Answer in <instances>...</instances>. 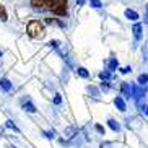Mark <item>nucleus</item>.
Here are the masks:
<instances>
[{"instance_id": "nucleus-1", "label": "nucleus", "mask_w": 148, "mask_h": 148, "mask_svg": "<svg viewBox=\"0 0 148 148\" xmlns=\"http://www.w3.org/2000/svg\"><path fill=\"white\" fill-rule=\"evenodd\" d=\"M67 3L69 0H31L34 10L52 12L57 16H67Z\"/></svg>"}, {"instance_id": "nucleus-2", "label": "nucleus", "mask_w": 148, "mask_h": 148, "mask_svg": "<svg viewBox=\"0 0 148 148\" xmlns=\"http://www.w3.org/2000/svg\"><path fill=\"white\" fill-rule=\"evenodd\" d=\"M26 31L29 34V38H33V39H42L46 36V28H44V25L39 20H33V21L28 23Z\"/></svg>"}, {"instance_id": "nucleus-3", "label": "nucleus", "mask_w": 148, "mask_h": 148, "mask_svg": "<svg viewBox=\"0 0 148 148\" xmlns=\"http://www.w3.org/2000/svg\"><path fill=\"white\" fill-rule=\"evenodd\" d=\"M130 96L134 98V99H142L145 96V90L143 88H140L138 85H130Z\"/></svg>"}, {"instance_id": "nucleus-4", "label": "nucleus", "mask_w": 148, "mask_h": 148, "mask_svg": "<svg viewBox=\"0 0 148 148\" xmlns=\"http://www.w3.org/2000/svg\"><path fill=\"white\" fill-rule=\"evenodd\" d=\"M132 33H134L135 41H140V38H142V25L140 23H135L134 28H132Z\"/></svg>"}, {"instance_id": "nucleus-5", "label": "nucleus", "mask_w": 148, "mask_h": 148, "mask_svg": "<svg viewBox=\"0 0 148 148\" xmlns=\"http://www.w3.org/2000/svg\"><path fill=\"white\" fill-rule=\"evenodd\" d=\"M114 104L117 106V109H119V111H122V112L127 109L125 108V101H124V98H122V96H117V98L114 99Z\"/></svg>"}, {"instance_id": "nucleus-6", "label": "nucleus", "mask_w": 148, "mask_h": 148, "mask_svg": "<svg viewBox=\"0 0 148 148\" xmlns=\"http://www.w3.org/2000/svg\"><path fill=\"white\" fill-rule=\"evenodd\" d=\"M23 109L26 111V112H36V106L31 103L29 99H26V101H23Z\"/></svg>"}, {"instance_id": "nucleus-7", "label": "nucleus", "mask_w": 148, "mask_h": 148, "mask_svg": "<svg viewBox=\"0 0 148 148\" xmlns=\"http://www.w3.org/2000/svg\"><path fill=\"white\" fill-rule=\"evenodd\" d=\"M0 88H2L3 91H10V90H12V83H10V80L2 78L0 80Z\"/></svg>"}, {"instance_id": "nucleus-8", "label": "nucleus", "mask_w": 148, "mask_h": 148, "mask_svg": "<svg viewBox=\"0 0 148 148\" xmlns=\"http://www.w3.org/2000/svg\"><path fill=\"white\" fill-rule=\"evenodd\" d=\"M121 91H122V96H125V98H130V85H129V83H122Z\"/></svg>"}, {"instance_id": "nucleus-9", "label": "nucleus", "mask_w": 148, "mask_h": 148, "mask_svg": "<svg viewBox=\"0 0 148 148\" xmlns=\"http://www.w3.org/2000/svg\"><path fill=\"white\" fill-rule=\"evenodd\" d=\"M125 18H129V20H132V21H135V20H138V13L134 12V10H130V8H127L125 10Z\"/></svg>"}, {"instance_id": "nucleus-10", "label": "nucleus", "mask_w": 148, "mask_h": 148, "mask_svg": "<svg viewBox=\"0 0 148 148\" xmlns=\"http://www.w3.org/2000/svg\"><path fill=\"white\" fill-rule=\"evenodd\" d=\"M117 65H119L117 59H111V60H108V70L109 72H114V70L117 69Z\"/></svg>"}, {"instance_id": "nucleus-11", "label": "nucleus", "mask_w": 148, "mask_h": 148, "mask_svg": "<svg viewBox=\"0 0 148 148\" xmlns=\"http://www.w3.org/2000/svg\"><path fill=\"white\" fill-rule=\"evenodd\" d=\"M77 75H78V77H82V78H88V77H90V72H88L86 69L80 67V69H77Z\"/></svg>"}, {"instance_id": "nucleus-12", "label": "nucleus", "mask_w": 148, "mask_h": 148, "mask_svg": "<svg viewBox=\"0 0 148 148\" xmlns=\"http://www.w3.org/2000/svg\"><path fill=\"white\" fill-rule=\"evenodd\" d=\"M0 20H2V21H7V20H8V15H7V10H5V7L2 3H0Z\"/></svg>"}, {"instance_id": "nucleus-13", "label": "nucleus", "mask_w": 148, "mask_h": 148, "mask_svg": "<svg viewBox=\"0 0 148 148\" xmlns=\"http://www.w3.org/2000/svg\"><path fill=\"white\" fill-rule=\"evenodd\" d=\"M108 125L111 127V129H112L114 132H117L119 129H121V127H119V124H117L116 121H114V119H109V121H108Z\"/></svg>"}, {"instance_id": "nucleus-14", "label": "nucleus", "mask_w": 148, "mask_h": 148, "mask_svg": "<svg viewBox=\"0 0 148 148\" xmlns=\"http://www.w3.org/2000/svg\"><path fill=\"white\" fill-rule=\"evenodd\" d=\"M99 78H101V80H109V78H111V72H109V70L101 72V73H99Z\"/></svg>"}, {"instance_id": "nucleus-15", "label": "nucleus", "mask_w": 148, "mask_h": 148, "mask_svg": "<svg viewBox=\"0 0 148 148\" xmlns=\"http://www.w3.org/2000/svg\"><path fill=\"white\" fill-rule=\"evenodd\" d=\"M138 83L140 85H143V83H148V73H142L138 77Z\"/></svg>"}, {"instance_id": "nucleus-16", "label": "nucleus", "mask_w": 148, "mask_h": 148, "mask_svg": "<svg viewBox=\"0 0 148 148\" xmlns=\"http://www.w3.org/2000/svg\"><path fill=\"white\" fill-rule=\"evenodd\" d=\"M90 5L93 8H101V2L99 0H90Z\"/></svg>"}, {"instance_id": "nucleus-17", "label": "nucleus", "mask_w": 148, "mask_h": 148, "mask_svg": "<svg viewBox=\"0 0 148 148\" xmlns=\"http://www.w3.org/2000/svg\"><path fill=\"white\" fill-rule=\"evenodd\" d=\"M7 127H8V129H12V130H15V132H20V130H18V127L15 125L12 121H7Z\"/></svg>"}, {"instance_id": "nucleus-18", "label": "nucleus", "mask_w": 148, "mask_h": 148, "mask_svg": "<svg viewBox=\"0 0 148 148\" xmlns=\"http://www.w3.org/2000/svg\"><path fill=\"white\" fill-rule=\"evenodd\" d=\"M143 59H145V62L148 64V42L145 44V47H143Z\"/></svg>"}, {"instance_id": "nucleus-19", "label": "nucleus", "mask_w": 148, "mask_h": 148, "mask_svg": "<svg viewBox=\"0 0 148 148\" xmlns=\"http://www.w3.org/2000/svg\"><path fill=\"white\" fill-rule=\"evenodd\" d=\"M60 103H62L60 95H56V98H54V104H60Z\"/></svg>"}, {"instance_id": "nucleus-20", "label": "nucleus", "mask_w": 148, "mask_h": 148, "mask_svg": "<svg viewBox=\"0 0 148 148\" xmlns=\"http://www.w3.org/2000/svg\"><path fill=\"white\" fill-rule=\"evenodd\" d=\"M44 134H46V137H47V138H54V135H56V132H44Z\"/></svg>"}, {"instance_id": "nucleus-21", "label": "nucleus", "mask_w": 148, "mask_h": 148, "mask_svg": "<svg viewBox=\"0 0 148 148\" xmlns=\"http://www.w3.org/2000/svg\"><path fill=\"white\" fill-rule=\"evenodd\" d=\"M49 46H51V47H59V41H51Z\"/></svg>"}, {"instance_id": "nucleus-22", "label": "nucleus", "mask_w": 148, "mask_h": 148, "mask_svg": "<svg viewBox=\"0 0 148 148\" xmlns=\"http://www.w3.org/2000/svg\"><path fill=\"white\" fill-rule=\"evenodd\" d=\"M121 72H122L124 75H125V73H129V72H132V69H130V67H124V69H122Z\"/></svg>"}, {"instance_id": "nucleus-23", "label": "nucleus", "mask_w": 148, "mask_h": 148, "mask_svg": "<svg viewBox=\"0 0 148 148\" xmlns=\"http://www.w3.org/2000/svg\"><path fill=\"white\" fill-rule=\"evenodd\" d=\"M140 109H142V112H145L148 116V106H140Z\"/></svg>"}, {"instance_id": "nucleus-24", "label": "nucleus", "mask_w": 148, "mask_h": 148, "mask_svg": "<svg viewBox=\"0 0 148 148\" xmlns=\"http://www.w3.org/2000/svg\"><path fill=\"white\" fill-rule=\"evenodd\" d=\"M96 130L99 132V134H104V129H103L101 125H96Z\"/></svg>"}, {"instance_id": "nucleus-25", "label": "nucleus", "mask_w": 148, "mask_h": 148, "mask_svg": "<svg viewBox=\"0 0 148 148\" xmlns=\"http://www.w3.org/2000/svg\"><path fill=\"white\" fill-rule=\"evenodd\" d=\"M101 88H103L104 91H108V90H109V85H108V83H103V85H101Z\"/></svg>"}, {"instance_id": "nucleus-26", "label": "nucleus", "mask_w": 148, "mask_h": 148, "mask_svg": "<svg viewBox=\"0 0 148 148\" xmlns=\"http://www.w3.org/2000/svg\"><path fill=\"white\" fill-rule=\"evenodd\" d=\"M145 21L148 23V5H147V8H145Z\"/></svg>"}, {"instance_id": "nucleus-27", "label": "nucleus", "mask_w": 148, "mask_h": 148, "mask_svg": "<svg viewBox=\"0 0 148 148\" xmlns=\"http://www.w3.org/2000/svg\"><path fill=\"white\" fill-rule=\"evenodd\" d=\"M77 5H78V7H82V5H85V0H77Z\"/></svg>"}, {"instance_id": "nucleus-28", "label": "nucleus", "mask_w": 148, "mask_h": 148, "mask_svg": "<svg viewBox=\"0 0 148 148\" xmlns=\"http://www.w3.org/2000/svg\"><path fill=\"white\" fill-rule=\"evenodd\" d=\"M0 57H2V51H0Z\"/></svg>"}]
</instances>
